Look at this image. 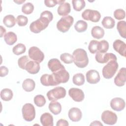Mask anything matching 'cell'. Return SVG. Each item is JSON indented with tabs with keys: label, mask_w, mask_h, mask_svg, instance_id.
<instances>
[{
	"label": "cell",
	"mask_w": 126,
	"mask_h": 126,
	"mask_svg": "<svg viewBox=\"0 0 126 126\" xmlns=\"http://www.w3.org/2000/svg\"><path fill=\"white\" fill-rule=\"evenodd\" d=\"M53 19L52 13L50 11L45 10L40 14V17L39 19L32 22L30 24V29L33 33H39L48 27L49 23Z\"/></svg>",
	"instance_id": "6da1fadb"
},
{
	"label": "cell",
	"mask_w": 126,
	"mask_h": 126,
	"mask_svg": "<svg viewBox=\"0 0 126 126\" xmlns=\"http://www.w3.org/2000/svg\"><path fill=\"white\" fill-rule=\"evenodd\" d=\"M73 61L74 64L79 68L85 67L89 63V59L86 51L81 48L75 50L72 53Z\"/></svg>",
	"instance_id": "7a4b0ae2"
},
{
	"label": "cell",
	"mask_w": 126,
	"mask_h": 126,
	"mask_svg": "<svg viewBox=\"0 0 126 126\" xmlns=\"http://www.w3.org/2000/svg\"><path fill=\"white\" fill-rule=\"evenodd\" d=\"M119 67L118 63L116 60H111L103 67L102 71L104 78L110 79L113 77Z\"/></svg>",
	"instance_id": "3957f363"
},
{
	"label": "cell",
	"mask_w": 126,
	"mask_h": 126,
	"mask_svg": "<svg viewBox=\"0 0 126 126\" xmlns=\"http://www.w3.org/2000/svg\"><path fill=\"white\" fill-rule=\"evenodd\" d=\"M74 22V18L70 15L62 17L57 23V29L61 32L64 33L67 32Z\"/></svg>",
	"instance_id": "277c9868"
},
{
	"label": "cell",
	"mask_w": 126,
	"mask_h": 126,
	"mask_svg": "<svg viewBox=\"0 0 126 126\" xmlns=\"http://www.w3.org/2000/svg\"><path fill=\"white\" fill-rule=\"evenodd\" d=\"M46 95L50 101H56L65 97L66 90L63 87H57L49 91Z\"/></svg>",
	"instance_id": "5b68a950"
},
{
	"label": "cell",
	"mask_w": 126,
	"mask_h": 126,
	"mask_svg": "<svg viewBox=\"0 0 126 126\" xmlns=\"http://www.w3.org/2000/svg\"><path fill=\"white\" fill-rule=\"evenodd\" d=\"M56 86L66 83L69 79V74L65 68L61 69L52 74Z\"/></svg>",
	"instance_id": "8992f818"
},
{
	"label": "cell",
	"mask_w": 126,
	"mask_h": 126,
	"mask_svg": "<svg viewBox=\"0 0 126 126\" xmlns=\"http://www.w3.org/2000/svg\"><path fill=\"white\" fill-rule=\"evenodd\" d=\"M24 119L28 122H31L35 117V110L33 105L31 103H26L22 109Z\"/></svg>",
	"instance_id": "52a82bcc"
},
{
	"label": "cell",
	"mask_w": 126,
	"mask_h": 126,
	"mask_svg": "<svg viewBox=\"0 0 126 126\" xmlns=\"http://www.w3.org/2000/svg\"><path fill=\"white\" fill-rule=\"evenodd\" d=\"M82 17L85 20L97 22L101 18V15L99 12L97 10L88 9L82 12Z\"/></svg>",
	"instance_id": "ba28073f"
},
{
	"label": "cell",
	"mask_w": 126,
	"mask_h": 126,
	"mask_svg": "<svg viewBox=\"0 0 126 126\" xmlns=\"http://www.w3.org/2000/svg\"><path fill=\"white\" fill-rule=\"evenodd\" d=\"M28 54L31 59L39 63L42 62L44 59V53L36 46L31 47L29 50Z\"/></svg>",
	"instance_id": "9c48e42d"
},
{
	"label": "cell",
	"mask_w": 126,
	"mask_h": 126,
	"mask_svg": "<svg viewBox=\"0 0 126 126\" xmlns=\"http://www.w3.org/2000/svg\"><path fill=\"white\" fill-rule=\"evenodd\" d=\"M117 119L118 117L116 113L109 110H105L101 114V120L105 124L114 125L116 123Z\"/></svg>",
	"instance_id": "30bf717a"
},
{
	"label": "cell",
	"mask_w": 126,
	"mask_h": 126,
	"mask_svg": "<svg viewBox=\"0 0 126 126\" xmlns=\"http://www.w3.org/2000/svg\"><path fill=\"white\" fill-rule=\"evenodd\" d=\"M95 60L100 63H105L111 60H117L116 55L111 53H101L97 52L95 56Z\"/></svg>",
	"instance_id": "8fae6325"
},
{
	"label": "cell",
	"mask_w": 126,
	"mask_h": 126,
	"mask_svg": "<svg viewBox=\"0 0 126 126\" xmlns=\"http://www.w3.org/2000/svg\"><path fill=\"white\" fill-rule=\"evenodd\" d=\"M68 94L75 101L81 102L83 100L85 95L83 91L80 89L72 88L68 91Z\"/></svg>",
	"instance_id": "7c38bea8"
},
{
	"label": "cell",
	"mask_w": 126,
	"mask_h": 126,
	"mask_svg": "<svg viewBox=\"0 0 126 126\" xmlns=\"http://www.w3.org/2000/svg\"><path fill=\"white\" fill-rule=\"evenodd\" d=\"M126 106L125 100L120 97H115L113 98L110 101V106L111 108L116 111L123 110Z\"/></svg>",
	"instance_id": "4fadbf2b"
},
{
	"label": "cell",
	"mask_w": 126,
	"mask_h": 126,
	"mask_svg": "<svg viewBox=\"0 0 126 126\" xmlns=\"http://www.w3.org/2000/svg\"><path fill=\"white\" fill-rule=\"evenodd\" d=\"M87 81L92 84L97 83L100 79V75L98 72L94 69L89 70L86 74Z\"/></svg>",
	"instance_id": "5bb4252c"
},
{
	"label": "cell",
	"mask_w": 126,
	"mask_h": 126,
	"mask_svg": "<svg viewBox=\"0 0 126 126\" xmlns=\"http://www.w3.org/2000/svg\"><path fill=\"white\" fill-rule=\"evenodd\" d=\"M126 69L125 67L121 68L116 76L114 78V83L118 87H122L125 85L126 81Z\"/></svg>",
	"instance_id": "9a60e30c"
},
{
	"label": "cell",
	"mask_w": 126,
	"mask_h": 126,
	"mask_svg": "<svg viewBox=\"0 0 126 126\" xmlns=\"http://www.w3.org/2000/svg\"><path fill=\"white\" fill-rule=\"evenodd\" d=\"M113 47L114 49L120 55L124 57H126V45L124 41L120 39H117L113 42Z\"/></svg>",
	"instance_id": "2e32d148"
},
{
	"label": "cell",
	"mask_w": 126,
	"mask_h": 126,
	"mask_svg": "<svg viewBox=\"0 0 126 126\" xmlns=\"http://www.w3.org/2000/svg\"><path fill=\"white\" fill-rule=\"evenodd\" d=\"M68 117L72 122L79 121L82 117V113L80 109L77 107H73L69 109L68 113Z\"/></svg>",
	"instance_id": "e0dca14e"
},
{
	"label": "cell",
	"mask_w": 126,
	"mask_h": 126,
	"mask_svg": "<svg viewBox=\"0 0 126 126\" xmlns=\"http://www.w3.org/2000/svg\"><path fill=\"white\" fill-rule=\"evenodd\" d=\"M25 70L30 74H36L40 70L39 63L36 61L30 60L26 65Z\"/></svg>",
	"instance_id": "ac0fdd59"
},
{
	"label": "cell",
	"mask_w": 126,
	"mask_h": 126,
	"mask_svg": "<svg viewBox=\"0 0 126 126\" xmlns=\"http://www.w3.org/2000/svg\"><path fill=\"white\" fill-rule=\"evenodd\" d=\"M48 66L52 72H55L63 68H65L64 66L57 59H52L48 63Z\"/></svg>",
	"instance_id": "d6986e66"
},
{
	"label": "cell",
	"mask_w": 126,
	"mask_h": 126,
	"mask_svg": "<svg viewBox=\"0 0 126 126\" xmlns=\"http://www.w3.org/2000/svg\"><path fill=\"white\" fill-rule=\"evenodd\" d=\"M40 122L43 126H53V117L49 113H44L40 117Z\"/></svg>",
	"instance_id": "ffe728a7"
},
{
	"label": "cell",
	"mask_w": 126,
	"mask_h": 126,
	"mask_svg": "<svg viewBox=\"0 0 126 126\" xmlns=\"http://www.w3.org/2000/svg\"><path fill=\"white\" fill-rule=\"evenodd\" d=\"M70 11V5L68 2H64L60 4L57 9L58 13L60 16H67Z\"/></svg>",
	"instance_id": "44dd1931"
},
{
	"label": "cell",
	"mask_w": 126,
	"mask_h": 126,
	"mask_svg": "<svg viewBox=\"0 0 126 126\" xmlns=\"http://www.w3.org/2000/svg\"><path fill=\"white\" fill-rule=\"evenodd\" d=\"M40 82L42 85L45 86H56L52 74H44L42 75L40 77Z\"/></svg>",
	"instance_id": "7402d4cb"
},
{
	"label": "cell",
	"mask_w": 126,
	"mask_h": 126,
	"mask_svg": "<svg viewBox=\"0 0 126 126\" xmlns=\"http://www.w3.org/2000/svg\"><path fill=\"white\" fill-rule=\"evenodd\" d=\"M35 87V83L34 81L30 78L25 79L22 84V87L24 91L28 92L32 91Z\"/></svg>",
	"instance_id": "603a6c76"
},
{
	"label": "cell",
	"mask_w": 126,
	"mask_h": 126,
	"mask_svg": "<svg viewBox=\"0 0 126 126\" xmlns=\"http://www.w3.org/2000/svg\"><path fill=\"white\" fill-rule=\"evenodd\" d=\"M49 110L54 115L60 114L62 111L61 104L56 101H52L49 104Z\"/></svg>",
	"instance_id": "cb8c5ba5"
},
{
	"label": "cell",
	"mask_w": 126,
	"mask_h": 126,
	"mask_svg": "<svg viewBox=\"0 0 126 126\" xmlns=\"http://www.w3.org/2000/svg\"><path fill=\"white\" fill-rule=\"evenodd\" d=\"M4 40L7 44L12 45L17 41V37L14 32H9L4 34Z\"/></svg>",
	"instance_id": "d4e9b609"
},
{
	"label": "cell",
	"mask_w": 126,
	"mask_h": 126,
	"mask_svg": "<svg viewBox=\"0 0 126 126\" xmlns=\"http://www.w3.org/2000/svg\"><path fill=\"white\" fill-rule=\"evenodd\" d=\"M92 36L96 39H100L104 36V31L99 26H96L94 27L91 30Z\"/></svg>",
	"instance_id": "484cf974"
},
{
	"label": "cell",
	"mask_w": 126,
	"mask_h": 126,
	"mask_svg": "<svg viewBox=\"0 0 126 126\" xmlns=\"http://www.w3.org/2000/svg\"><path fill=\"white\" fill-rule=\"evenodd\" d=\"M13 94L11 90L5 88L2 89L0 92V97L4 101H9L13 97Z\"/></svg>",
	"instance_id": "4316f807"
},
{
	"label": "cell",
	"mask_w": 126,
	"mask_h": 126,
	"mask_svg": "<svg viewBox=\"0 0 126 126\" xmlns=\"http://www.w3.org/2000/svg\"><path fill=\"white\" fill-rule=\"evenodd\" d=\"M115 20L109 16L104 17L101 22V24L104 28L107 29H112L115 26Z\"/></svg>",
	"instance_id": "83f0119b"
},
{
	"label": "cell",
	"mask_w": 126,
	"mask_h": 126,
	"mask_svg": "<svg viewBox=\"0 0 126 126\" xmlns=\"http://www.w3.org/2000/svg\"><path fill=\"white\" fill-rule=\"evenodd\" d=\"M4 25L8 28H12L16 24V19L12 15H7L3 19Z\"/></svg>",
	"instance_id": "f1b7e54d"
},
{
	"label": "cell",
	"mask_w": 126,
	"mask_h": 126,
	"mask_svg": "<svg viewBox=\"0 0 126 126\" xmlns=\"http://www.w3.org/2000/svg\"><path fill=\"white\" fill-rule=\"evenodd\" d=\"M117 29L121 37L126 38V22L121 21L118 22Z\"/></svg>",
	"instance_id": "f546056e"
},
{
	"label": "cell",
	"mask_w": 126,
	"mask_h": 126,
	"mask_svg": "<svg viewBox=\"0 0 126 126\" xmlns=\"http://www.w3.org/2000/svg\"><path fill=\"white\" fill-rule=\"evenodd\" d=\"M88 28L87 23L83 20L78 21L74 25L75 30L78 32H83L86 31Z\"/></svg>",
	"instance_id": "4dcf8cb0"
},
{
	"label": "cell",
	"mask_w": 126,
	"mask_h": 126,
	"mask_svg": "<svg viewBox=\"0 0 126 126\" xmlns=\"http://www.w3.org/2000/svg\"><path fill=\"white\" fill-rule=\"evenodd\" d=\"M72 81L74 84L77 86H81L85 83V77L81 73H78L73 75Z\"/></svg>",
	"instance_id": "1f68e13d"
},
{
	"label": "cell",
	"mask_w": 126,
	"mask_h": 126,
	"mask_svg": "<svg viewBox=\"0 0 126 126\" xmlns=\"http://www.w3.org/2000/svg\"><path fill=\"white\" fill-rule=\"evenodd\" d=\"M72 3L74 9L77 11H80L86 5L85 1L84 0H73Z\"/></svg>",
	"instance_id": "d6a6232c"
},
{
	"label": "cell",
	"mask_w": 126,
	"mask_h": 126,
	"mask_svg": "<svg viewBox=\"0 0 126 126\" xmlns=\"http://www.w3.org/2000/svg\"><path fill=\"white\" fill-rule=\"evenodd\" d=\"M26 47L25 45L22 43H18L12 49L13 53L16 55H20L25 52Z\"/></svg>",
	"instance_id": "836d02e7"
},
{
	"label": "cell",
	"mask_w": 126,
	"mask_h": 126,
	"mask_svg": "<svg viewBox=\"0 0 126 126\" xmlns=\"http://www.w3.org/2000/svg\"><path fill=\"white\" fill-rule=\"evenodd\" d=\"M99 41L96 40H91L88 46V49L90 52L92 54H94L98 52Z\"/></svg>",
	"instance_id": "e575fe53"
},
{
	"label": "cell",
	"mask_w": 126,
	"mask_h": 126,
	"mask_svg": "<svg viewBox=\"0 0 126 126\" xmlns=\"http://www.w3.org/2000/svg\"><path fill=\"white\" fill-rule=\"evenodd\" d=\"M33 100L35 104L39 107L43 106L46 103V99L44 96L41 94H38L35 96Z\"/></svg>",
	"instance_id": "d590c367"
},
{
	"label": "cell",
	"mask_w": 126,
	"mask_h": 126,
	"mask_svg": "<svg viewBox=\"0 0 126 126\" xmlns=\"http://www.w3.org/2000/svg\"><path fill=\"white\" fill-rule=\"evenodd\" d=\"M109 46V43L106 40H101L99 42L98 52L101 53H105L108 51Z\"/></svg>",
	"instance_id": "8d00e7d4"
},
{
	"label": "cell",
	"mask_w": 126,
	"mask_h": 126,
	"mask_svg": "<svg viewBox=\"0 0 126 126\" xmlns=\"http://www.w3.org/2000/svg\"><path fill=\"white\" fill-rule=\"evenodd\" d=\"M34 10V6L31 2H27L24 4L22 7V11L26 14H31Z\"/></svg>",
	"instance_id": "74e56055"
},
{
	"label": "cell",
	"mask_w": 126,
	"mask_h": 126,
	"mask_svg": "<svg viewBox=\"0 0 126 126\" xmlns=\"http://www.w3.org/2000/svg\"><path fill=\"white\" fill-rule=\"evenodd\" d=\"M60 59L64 63L66 64H70L72 63L73 57L72 56L68 53H64L61 55Z\"/></svg>",
	"instance_id": "f35d334b"
},
{
	"label": "cell",
	"mask_w": 126,
	"mask_h": 126,
	"mask_svg": "<svg viewBox=\"0 0 126 126\" xmlns=\"http://www.w3.org/2000/svg\"><path fill=\"white\" fill-rule=\"evenodd\" d=\"M30 60V59H29V58L27 56H24L20 58L18 61V64L20 68L25 69L26 65Z\"/></svg>",
	"instance_id": "ab89813d"
},
{
	"label": "cell",
	"mask_w": 126,
	"mask_h": 126,
	"mask_svg": "<svg viewBox=\"0 0 126 126\" xmlns=\"http://www.w3.org/2000/svg\"><path fill=\"white\" fill-rule=\"evenodd\" d=\"M16 21L18 26L20 27H23L27 25L28 22V19L26 16L22 15H20L17 17Z\"/></svg>",
	"instance_id": "60d3db41"
},
{
	"label": "cell",
	"mask_w": 126,
	"mask_h": 126,
	"mask_svg": "<svg viewBox=\"0 0 126 126\" xmlns=\"http://www.w3.org/2000/svg\"><path fill=\"white\" fill-rule=\"evenodd\" d=\"M126 13L122 9H117L114 12V16L117 20H122L125 18Z\"/></svg>",
	"instance_id": "b9f144b4"
},
{
	"label": "cell",
	"mask_w": 126,
	"mask_h": 126,
	"mask_svg": "<svg viewBox=\"0 0 126 126\" xmlns=\"http://www.w3.org/2000/svg\"><path fill=\"white\" fill-rule=\"evenodd\" d=\"M64 0H44L45 5L48 7H52L55 6L57 4H62L64 3Z\"/></svg>",
	"instance_id": "7bdbcfd3"
},
{
	"label": "cell",
	"mask_w": 126,
	"mask_h": 126,
	"mask_svg": "<svg viewBox=\"0 0 126 126\" xmlns=\"http://www.w3.org/2000/svg\"><path fill=\"white\" fill-rule=\"evenodd\" d=\"M8 73V69L5 66H1L0 67V76L4 77Z\"/></svg>",
	"instance_id": "ee69618b"
},
{
	"label": "cell",
	"mask_w": 126,
	"mask_h": 126,
	"mask_svg": "<svg viewBox=\"0 0 126 126\" xmlns=\"http://www.w3.org/2000/svg\"><path fill=\"white\" fill-rule=\"evenodd\" d=\"M69 124L68 122L64 119H60L58 121L56 126H68Z\"/></svg>",
	"instance_id": "f6af8a7d"
},
{
	"label": "cell",
	"mask_w": 126,
	"mask_h": 126,
	"mask_svg": "<svg viewBox=\"0 0 126 126\" xmlns=\"http://www.w3.org/2000/svg\"><path fill=\"white\" fill-rule=\"evenodd\" d=\"M90 126H103V125L99 121H94L93 122L90 124Z\"/></svg>",
	"instance_id": "bcb514c9"
},
{
	"label": "cell",
	"mask_w": 126,
	"mask_h": 126,
	"mask_svg": "<svg viewBox=\"0 0 126 126\" xmlns=\"http://www.w3.org/2000/svg\"><path fill=\"white\" fill-rule=\"evenodd\" d=\"M0 37H2L4 33L6 32V30L2 26H0Z\"/></svg>",
	"instance_id": "7dc6e473"
},
{
	"label": "cell",
	"mask_w": 126,
	"mask_h": 126,
	"mask_svg": "<svg viewBox=\"0 0 126 126\" xmlns=\"http://www.w3.org/2000/svg\"><path fill=\"white\" fill-rule=\"evenodd\" d=\"M25 1V0H14V2H16L18 4H21L22 3L24 2Z\"/></svg>",
	"instance_id": "c3c4849f"
}]
</instances>
